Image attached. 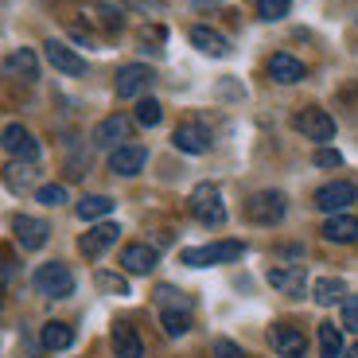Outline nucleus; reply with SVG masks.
<instances>
[{
  "instance_id": "nucleus-40",
  "label": "nucleus",
  "mask_w": 358,
  "mask_h": 358,
  "mask_svg": "<svg viewBox=\"0 0 358 358\" xmlns=\"http://www.w3.org/2000/svg\"><path fill=\"white\" fill-rule=\"evenodd\" d=\"M16 273V261H8V265L0 268V308H4V288H8V277Z\"/></svg>"
},
{
  "instance_id": "nucleus-13",
  "label": "nucleus",
  "mask_w": 358,
  "mask_h": 358,
  "mask_svg": "<svg viewBox=\"0 0 358 358\" xmlns=\"http://www.w3.org/2000/svg\"><path fill=\"white\" fill-rule=\"evenodd\" d=\"M0 71H4V78H16V82H36L39 78V59L31 47H16V51L0 63Z\"/></svg>"
},
{
  "instance_id": "nucleus-9",
  "label": "nucleus",
  "mask_w": 358,
  "mask_h": 358,
  "mask_svg": "<svg viewBox=\"0 0 358 358\" xmlns=\"http://www.w3.org/2000/svg\"><path fill=\"white\" fill-rule=\"evenodd\" d=\"M0 148L12 156V160H39V141L31 136V129L24 125H8L0 133Z\"/></svg>"
},
{
  "instance_id": "nucleus-30",
  "label": "nucleus",
  "mask_w": 358,
  "mask_h": 358,
  "mask_svg": "<svg viewBox=\"0 0 358 358\" xmlns=\"http://www.w3.org/2000/svg\"><path fill=\"white\" fill-rule=\"evenodd\" d=\"M160 117H164V106L156 98H141V101H136V113H133L136 125L152 129V125H160Z\"/></svg>"
},
{
  "instance_id": "nucleus-2",
  "label": "nucleus",
  "mask_w": 358,
  "mask_h": 358,
  "mask_svg": "<svg viewBox=\"0 0 358 358\" xmlns=\"http://www.w3.org/2000/svg\"><path fill=\"white\" fill-rule=\"evenodd\" d=\"M191 215L199 218L203 226H222L226 222V206H222V191L215 187V183H199L195 191H191L187 199Z\"/></svg>"
},
{
  "instance_id": "nucleus-5",
  "label": "nucleus",
  "mask_w": 358,
  "mask_h": 358,
  "mask_svg": "<svg viewBox=\"0 0 358 358\" xmlns=\"http://www.w3.org/2000/svg\"><path fill=\"white\" fill-rule=\"evenodd\" d=\"M358 199L355 183H347V179H335V183H323L320 191H315V206H320L323 215H347V206Z\"/></svg>"
},
{
  "instance_id": "nucleus-41",
  "label": "nucleus",
  "mask_w": 358,
  "mask_h": 358,
  "mask_svg": "<svg viewBox=\"0 0 358 358\" xmlns=\"http://www.w3.org/2000/svg\"><path fill=\"white\" fill-rule=\"evenodd\" d=\"M343 358H358V343H350V347L343 350Z\"/></svg>"
},
{
  "instance_id": "nucleus-27",
  "label": "nucleus",
  "mask_w": 358,
  "mask_h": 358,
  "mask_svg": "<svg viewBox=\"0 0 358 358\" xmlns=\"http://www.w3.org/2000/svg\"><path fill=\"white\" fill-rule=\"evenodd\" d=\"M113 206H117V203H113L109 195H86V199L78 203V218H82V222H98V218H106Z\"/></svg>"
},
{
  "instance_id": "nucleus-23",
  "label": "nucleus",
  "mask_w": 358,
  "mask_h": 358,
  "mask_svg": "<svg viewBox=\"0 0 358 358\" xmlns=\"http://www.w3.org/2000/svg\"><path fill=\"white\" fill-rule=\"evenodd\" d=\"M191 43L199 47L203 55H226L230 51V43H226V36H218L215 27H206V24H199V27H191Z\"/></svg>"
},
{
  "instance_id": "nucleus-32",
  "label": "nucleus",
  "mask_w": 358,
  "mask_h": 358,
  "mask_svg": "<svg viewBox=\"0 0 358 358\" xmlns=\"http://www.w3.org/2000/svg\"><path fill=\"white\" fill-rule=\"evenodd\" d=\"M288 8H292V0H257V16L261 20H280V16H288Z\"/></svg>"
},
{
  "instance_id": "nucleus-11",
  "label": "nucleus",
  "mask_w": 358,
  "mask_h": 358,
  "mask_svg": "<svg viewBox=\"0 0 358 358\" xmlns=\"http://www.w3.org/2000/svg\"><path fill=\"white\" fill-rule=\"evenodd\" d=\"M43 55H47V63H51L55 71L71 74V78L86 74V59H82V55H74L71 47L63 43V39H47V43H43Z\"/></svg>"
},
{
  "instance_id": "nucleus-10",
  "label": "nucleus",
  "mask_w": 358,
  "mask_h": 358,
  "mask_svg": "<svg viewBox=\"0 0 358 358\" xmlns=\"http://www.w3.org/2000/svg\"><path fill=\"white\" fill-rule=\"evenodd\" d=\"M171 144L187 156H203V152H210V129H206L203 121H183V125L171 133Z\"/></svg>"
},
{
  "instance_id": "nucleus-33",
  "label": "nucleus",
  "mask_w": 358,
  "mask_h": 358,
  "mask_svg": "<svg viewBox=\"0 0 358 358\" xmlns=\"http://www.w3.org/2000/svg\"><path fill=\"white\" fill-rule=\"evenodd\" d=\"M36 199L47 206H63L66 203V187L63 183H43V187H36Z\"/></svg>"
},
{
  "instance_id": "nucleus-24",
  "label": "nucleus",
  "mask_w": 358,
  "mask_h": 358,
  "mask_svg": "<svg viewBox=\"0 0 358 358\" xmlns=\"http://www.w3.org/2000/svg\"><path fill=\"white\" fill-rule=\"evenodd\" d=\"M312 300H315L320 308L343 304V300H347V285H343L339 277H323V280H315V288H312Z\"/></svg>"
},
{
  "instance_id": "nucleus-31",
  "label": "nucleus",
  "mask_w": 358,
  "mask_h": 358,
  "mask_svg": "<svg viewBox=\"0 0 358 358\" xmlns=\"http://www.w3.org/2000/svg\"><path fill=\"white\" fill-rule=\"evenodd\" d=\"M160 323H164V335L179 339V335L191 331V312H160Z\"/></svg>"
},
{
  "instance_id": "nucleus-6",
  "label": "nucleus",
  "mask_w": 358,
  "mask_h": 358,
  "mask_svg": "<svg viewBox=\"0 0 358 358\" xmlns=\"http://www.w3.org/2000/svg\"><path fill=\"white\" fill-rule=\"evenodd\" d=\"M156 86V71L144 63H129L117 71V94L121 98H141V94H148V90Z\"/></svg>"
},
{
  "instance_id": "nucleus-8",
  "label": "nucleus",
  "mask_w": 358,
  "mask_h": 358,
  "mask_svg": "<svg viewBox=\"0 0 358 358\" xmlns=\"http://www.w3.org/2000/svg\"><path fill=\"white\" fill-rule=\"evenodd\" d=\"M129 136H133V117H121V113H113V117H106L98 129H94V148H121V144H129Z\"/></svg>"
},
{
  "instance_id": "nucleus-29",
  "label": "nucleus",
  "mask_w": 358,
  "mask_h": 358,
  "mask_svg": "<svg viewBox=\"0 0 358 358\" xmlns=\"http://www.w3.org/2000/svg\"><path fill=\"white\" fill-rule=\"evenodd\" d=\"M156 300H160V312H191V300L179 292V288H171V285L156 288Z\"/></svg>"
},
{
  "instance_id": "nucleus-14",
  "label": "nucleus",
  "mask_w": 358,
  "mask_h": 358,
  "mask_svg": "<svg viewBox=\"0 0 358 358\" xmlns=\"http://www.w3.org/2000/svg\"><path fill=\"white\" fill-rule=\"evenodd\" d=\"M148 164V148L144 144H121L109 152V171L113 176H136V171Z\"/></svg>"
},
{
  "instance_id": "nucleus-25",
  "label": "nucleus",
  "mask_w": 358,
  "mask_h": 358,
  "mask_svg": "<svg viewBox=\"0 0 358 358\" xmlns=\"http://www.w3.org/2000/svg\"><path fill=\"white\" fill-rule=\"evenodd\" d=\"M39 343H43L47 350H66V347L74 343V327H66V323L51 320V323H43V331H39Z\"/></svg>"
},
{
  "instance_id": "nucleus-35",
  "label": "nucleus",
  "mask_w": 358,
  "mask_h": 358,
  "mask_svg": "<svg viewBox=\"0 0 358 358\" xmlns=\"http://www.w3.org/2000/svg\"><path fill=\"white\" fill-rule=\"evenodd\" d=\"M164 39H168V31H164V27H156V24L141 27V43H148V47H144V51H160V47H156V43H164Z\"/></svg>"
},
{
  "instance_id": "nucleus-12",
  "label": "nucleus",
  "mask_w": 358,
  "mask_h": 358,
  "mask_svg": "<svg viewBox=\"0 0 358 358\" xmlns=\"http://www.w3.org/2000/svg\"><path fill=\"white\" fill-rule=\"evenodd\" d=\"M12 230H16V242L24 250H43L47 238H51V226L43 218H31V215H16L12 218Z\"/></svg>"
},
{
  "instance_id": "nucleus-42",
  "label": "nucleus",
  "mask_w": 358,
  "mask_h": 358,
  "mask_svg": "<svg viewBox=\"0 0 358 358\" xmlns=\"http://www.w3.org/2000/svg\"><path fill=\"white\" fill-rule=\"evenodd\" d=\"M199 4H215V0H199Z\"/></svg>"
},
{
  "instance_id": "nucleus-19",
  "label": "nucleus",
  "mask_w": 358,
  "mask_h": 358,
  "mask_svg": "<svg viewBox=\"0 0 358 358\" xmlns=\"http://www.w3.org/2000/svg\"><path fill=\"white\" fill-rule=\"evenodd\" d=\"M36 179H39L36 160H12V164H4V183H8L12 191H20V195H27V191L36 187Z\"/></svg>"
},
{
  "instance_id": "nucleus-34",
  "label": "nucleus",
  "mask_w": 358,
  "mask_h": 358,
  "mask_svg": "<svg viewBox=\"0 0 358 358\" xmlns=\"http://www.w3.org/2000/svg\"><path fill=\"white\" fill-rule=\"evenodd\" d=\"M94 285H98L101 292H113V296H129V285H125V277H113V273H98V277H94Z\"/></svg>"
},
{
  "instance_id": "nucleus-1",
  "label": "nucleus",
  "mask_w": 358,
  "mask_h": 358,
  "mask_svg": "<svg viewBox=\"0 0 358 358\" xmlns=\"http://www.w3.org/2000/svg\"><path fill=\"white\" fill-rule=\"evenodd\" d=\"M31 285H36V292L47 296V300H66V296L74 292V273L63 261H47V265L36 268Z\"/></svg>"
},
{
  "instance_id": "nucleus-21",
  "label": "nucleus",
  "mask_w": 358,
  "mask_h": 358,
  "mask_svg": "<svg viewBox=\"0 0 358 358\" xmlns=\"http://www.w3.org/2000/svg\"><path fill=\"white\" fill-rule=\"evenodd\" d=\"M113 355L117 358H144V343H141V335H136V327L117 323L113 327Z\"/></svg>"
},
{
  "instance_id": "nucleus-39",
  "label": "nucleus",
  "mask_w": 358,
  "mask_h": 358,
  "mask_svg": "<svg viewBox=\"0 0 358 358\" xmlns=\"http://www.w3.org/2000/svg\"><path fill=\"white\" fill-rule=\"evenodd\" d=\"M215 358H245V350L238 347V343H230V339H218L215 343Z\"/></svg>"
},
{
  "instance_id": "nucleus-20",
  "label": "nucleus",
  "mask_w": 358,
  "mask_h": 358,
  "mask_svg": "<svg viewBox=\"0 0 358 358\" xmlns=\"http://www.w3.org/2000/svg\"><path fill=\"white\" fill-rule=\"evenodd\" d=\"M323 238L335 245H347V242H358V218L355 215H331L323 222Z\"/></svg>"
},
{
  "instance_id": "nucleus-38",
  "label": "nucleus",
  "mask_w": 358,
  "mask_h": 358,
  "mask_svg": "<svg viewBox=\"0 0 358 358\" xmlns=\"http://www.w3.org/2000/svg\"><path fill=\"white\" fill-rule=\"evenodd\" d=\"M312 164H315V168H339V164H343V156L335 152V148H320V152L312 156Z\"/></svg>"
},
{
  "instance_id": "nucleus-18",
  "label": "nucleus",
  "mask_w": 358,
  "mask_h": 358,
  "mask_svg": "<svg viewBox=\"0 0 358 358\" xmlns=\"http://www.w3.org/2000/svg\"><path fill=\"white\" fill-rule=\"evenodd\" d=\"M121 268L125 273H133V277H148L156 268V250L152 245H144V242H133L121 250Z\"/></svg>"
},
{
  "instance_id": "nucleus-26",
  "label": "nucleus",
  "mask_w": 358,
  "mask_h": 358,
  "mask_svg": "<svg viewBox=\"0 0 358 358\" xmlns=\"http://www.w3.org/2000/svg\"><path fill=\"white\" fill-rule=\"evenodd\" d=\"M86 20H90V24H98L101 31H109V36H117V31L125 27L121 12H117V8H109V4H94V8H86Z\"/></svg>"
},
{
  "instance_id": "nucleus-36",
  "label": "nucleus",
  "mask_w": 358,
  "mask_h": 358,
  "mask_svg": "<svg viewBox=\"0 0 358 358\" xmlns=\"http://www.w3.org/2000/svg\"><path fill=\"white\" fill-rule=\"evenodd\" d=\"M343 327H347V331H358V296H347V300H343Z\"/></svg>"
},
{
  "instance_id": "nucleus-28",
  "label": "nucleus",
  "mask_w": 358,
  "mask_h": 358,
  "mask_svg": "<svg viewBox=\"0 0 358 358\" xmlns=\"http://www.w3.org/2000/svg\"><path fill=\"white\" fill-rule=\"evenodd\" d=\"M320 355L323 358H343V335L335 323H320Z\"/></svg>"
},
{
  "instance_id": "nucleus-17",
  "label": "nucleus",
  "mask_w": 358,
  "mask_h": 358,
  "mask_svg": "<svg viewBox=\"0 0 358 358\" xmlns=\"http://www.w3.org/2000/svg\"><path fill=\"white\" fill-rule=\"evenodd\" d=\"M304 74H308V66L300 59H292L288 51H277L268 59V78L280 82V86H296V82H304Z\"/></svg>"
},
{
  "instance_id": "nucleus-15",
  "label": "nucleus",
  "mask_w": 358,
  "mask_h": 358,
  "mask_svg": "<svg viewBox=\"0 0 358 358\" xmlns=\"http://www.w3.org/2000/svg\"><path fill=\"white\" fill-rule=\"evenodd\" d=\"M117 234H121V226H117V222H98L94 230H86V234L78 238L82 257H101V253H106L109 245L117 242Z\"/></svg>"
},
{
  "instance_id": "nucleus-3",
  "label": "nucleus",
  "mask_w": 358,
  "mask_h": 358,
  "mask_svg": "<svg viewBox=\"0 0 358 358\" xmlns=\"http://www.w3.org/2000/svg\"><path fill=\"white\" fill-rule=\"evenodd\" d=\"M245 253L242 242H210V245H195V250H183L179 261L191 268H206V265H226V261H238Z\"/></svg>"
},
{
  "instance_id": "nucleus-37",
  "label": "nucleus",
  "mask_w": 358,
  "mask_h": 358,
  "mask_svg": "<svg viewBox=\"0 0 358 358\" xmlns=\"http://www.w3.org/2000/svg\"><path fill=\"white\" fill-rule=\"evenodd\" d=\"M121 4H125V8H136V12H164L168 8V0H121Z\"/></svg>"
},
{
  "instance_id": "nucleus-22",
  "label": "nucleus",
  "mask_w": 358,
  "mask_h": 358,
  "mask_svg": "<svg viewBox=\"0 0 358 358\" xmlns=\"http://www.w3.org/2000/svg\"><path fill=\"white\" fill-rule=\"evenodd\" d=\"M268 285L280 288L285 296H304L308 277H304V268H300V265H292V268H273V273H268Z\"/></svg>"
},
{
  "instance_id": "nucleus-4",
  "label": "nucleus",
  "mask_w": 358,
  "mask_h": 358,
  "mask_svg": "<svg viewBox=\"0 0 358 358\" xmlns=\"http://www.w3.org/2000/svg\"><path fill=\"white\" fill-rule=\"evenodd\" d=\"M288 210V199L280 195V191H257V195H250V203H245V218L257 226H277L280 218H285Z\"/></svg>"
},
{
  "instance_id": "nucleus-7",
  "label": "nucleus",
  "mask_w": 358,
  "mask_h": 358,
  "mask_svg": "<svg viewBox=\"0 0 358 358\" xmlns=\"http://www.w3.org/2000/svg\"><path fill=\"white\" fill-rule=\"evenodd\" d=\"M292 125H296V133H304L308 141H320V144L335 136V121H331V113H323V109H315V106L300 109V113L292 117Z\"/></svg>"
},
{
  "instance_id": "nucleus-16",
  "label": "nucleus",
  "mask_w": 358,
  "mask_h": 358,
  "mask_svg": "<svg viewBox=\"0 0 358 358\" xmlns=\"http://www.w3.org/2000/svg\"><path fill=\"white\" fill-rule=\"evenodd\" d=\"M268 339H273V347H277L280 358H304L308 350V339L300 327H288V323H277L273 331H268Z\"/></svg>"
}]
</instances>
